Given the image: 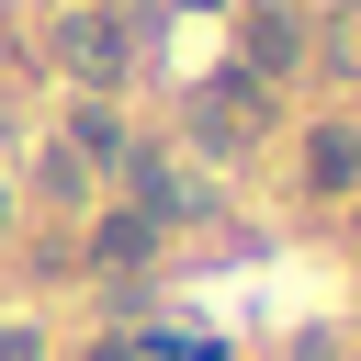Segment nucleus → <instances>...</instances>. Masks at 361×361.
Wrapping results in <instances>:
<instances>
[{"label": "nucleus", "instance_id": "nucleus-6", "mask_svg": "<svg viewBox=\"0 0 361 361\" xmlns=\"http://www.w3.org/2000/svg\"><path fill=\"white\" fill-rule=\"evenodd\" d=\"M305 192H316V203L361 192V124H316V135H305Z\"/></svg>", "mask_w": 361, "mask_h": 361}, {"label": "nucleus", "instance_id": "nucleus-11", "mask_svg": "<svg viewBox=\"0 0 361 361\" xmlns=\"http://www.w3.org/2000/svg\"><path fill=\"white\" fill-rule=\"evenodd\" d=\"M180 11H203V0H180Z\"/></svg>", "mask_w": 361, "mask_h": 361}, {"label": "nucleus", "instance_id": "nucleus-8", "mask_svg": "<svg viewBox=\"0 0 361 361\" xmlns=\"http://www.w3.org/2000/svg\"><path fill=\"white\" fill-rule=\"evenodd\" d=\"M305 68H316V79H361V0H338V11L305 34Z\"/></svg>", "mask_w": 361, "mask_h": 361}, {"label": "nucleus", "instance_id": "nucleus-5", "mask_svg": "<svg viewBox=\"0 0 361 361\" xmlns=\"http://www.w3.org/2000/svg\"><path fill=\"white\" fill-rule=\"evenodd\" d=\"M158 248H169V237H158V226H147L135 203H102V214H90V271H113V282H135V271H147Z\"/></svg>", "mask_w": 361, "mask_h": 361}, {"label": "nucleus", "instance_id": "nucleus-2", "mask_svg": "<svg viewBox=\"0 0 361 361\" xmlns=\"http://www.w3.org/2000/svg\"><path fill=\"white\" fill-rule=\"evenodd\" d=\"M124 45H135V23H124V11H102V0H79V11L56 23V68H68L79 90L124 79Z\"/></svg>", "mask_w": 361, "mask_h": 361}, {"label": "nucleus", "instance_id": "nucleus-3", "mask_svg": "<svg viewBox=\"0 0 361 361\" xmlns=\"http://www.w3.org/2000/svg\"><path fill=\"white\" fill-rule=\"evenodd\" d=\"M237 79H248L259 102H271L282 79H305V23H293L282 0H259V11L237 23Z\"/></svg>", "mask_w": 361, "mask_h": 361}, {"label": "nucleus", "instance_id": "nucleus-7", "mask_svg": "<svg viewBox=\"0 0 361 361\" xmlns=\"http://www.w3.org/2000/svg\"><path fill=\"white\" fill-rule=\"evenodd\" d=\"M56 147H68V158H124L135 135H124V113H113L102 90H79V102H68V135H56Z\"/></svg>", "mask_w": 361, "mask_h": 361}, {"label": "nucleus", "instance_id": "nucleus-9", "mask_svg": "<svg viewBox=\"0 0 361 361\" xmlns=\"http://www.w3.org/2000/svg\"><path fill=\"white\" fill-rule=\"evenodd\" d=\"M0 361H45V327L34 316H0Z\"/></svg>", "mask_w": 361, "mask_h": 361}, {"label": "nucleus", "instance_id": "nucleus-10", "mask_svg": "<svg viewBox=\"0 0 361 361\" xmlns=\"http://www.w3.org/2000/svg\"><path fill=\"white\" fill-rule=\"evenodd\" d=\"M79 361H135V338H90V350H79Z\"/></svg>", "mask_w": 361, "mask_h": 361}, {"label": "nucleus", "instance_id": "nucleus-4", "mask_svg": "<svg viewBox=\"0 0 361 361\" xmlns=\"http://www.w3.org/2000/svg\"><path fill=\"white\" fill-rule=\"evenodd\" d=\"M113 169H124V180H135V214H147V226H158V237H169V226H192V214H203V180H192V169H180V158H169V147H124V158H113Z\"/></svg>", "mask_w": 361, "mask_h": 361}, {"label": "nucleus", "instance_id": "nucleus-1", "mask_svg": "<svg viewBox=\"0 0 361 361\" xmlns=\"http://www.w3.org/2000/svg\"><path fill=\"white\" fill-rule=\"evenodd\" d=\"M180 135L203 147V158H248L259 135H271V102L226 68V79H203V90H180Z\"/></svg>", "mask_w": 361, "mask_h": 361}]
</instances>
